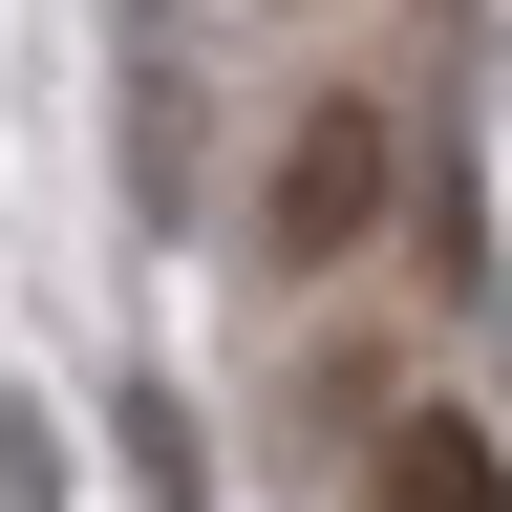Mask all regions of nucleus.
<instances>
[{"mask_svg":"<svg viewBox=\"0 0 512 512\" xmlns=\"http://www.w3.org/2000/svg\"><path fill=\"white\" fill-rule=\"evenodd\" d=\"M384 192H406L384 86H299V128L256 150V278H342V256L384 235Z\"/></svg>","mask_w":512,"mask_h":512,"instance_id":"f257e3e1","label":"nucleus"},{"mask_svg":"<svg viewBox=\"0 0 512 512\" xmlns=\"http://www.w3.org/2000/svg\"><path fill=\"white\" fill-rule=\"evenodd\" d=\"M363 512H512V448L470 406H406V427L363 448Z\"/></svg>","mask_w":512,"mask_h":512,"instance_id":"f03ea898","label":"nucleus"},{"mask_svg":"<svg viewBox=\"0 0 512 512\" xmlns=\"http://www.w3.org/2000/svg\"><path fill=\"white\" fill-rule=\"evenodd\" d=\"M128 491H150V512H214V427H192L171 384H150V406H128Z\"/></svg>","mask_w":512,"mask_h":512,"instance_id":"7ed1b4c3","label":"nucleus"},{"mask_svg":"<svg viewBox=\"0 0 512 512\" xmlns=\"http://www.w3.org/2000/svg\"><path fill=\"white\" fill-rule=\"evenodd\" d=\"M128 171H150V192H192V86H171V64L128 86Z\"/></svg>","mask_w":512,"mask_h":512,"instance_id":"20e7f679","label":"nucleus"},{"mask_svg":"<svg viewBox=\"0 0 512 512\" xmlns=\"http://www.w3.org/2000/svg\"><path fill=\"white\" fill-rule=\"evenodd\" d=\"M64 491V448H43V406H0V512H43Z\"/></svg>","mask_w":512,"mask_h":512,"instance_id":"39448f33","label":"nucleus"}]
</instances>
